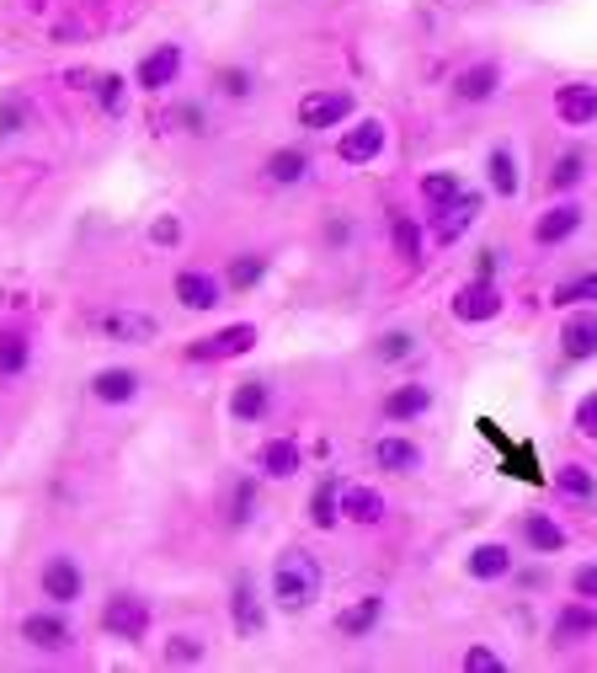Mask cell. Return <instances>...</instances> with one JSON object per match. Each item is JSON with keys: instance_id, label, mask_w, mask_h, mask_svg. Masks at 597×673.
<instances>
[{"instance_id": "ee69618b", "label": "cell", "mask_w": 597, "mask_h": 673, "mask_svg": "<svg viewBox=\"0 0 597 673\" xmlns=\"http://www.w3.org/2000/svg\"><path fill=\"white\" fill-rule=\"evenodd\" d=\"M464 669H480V673H502V669H507V663H502V658H496L491 647H470V652H464Z\"/></svg>"}, {"instance_id": "484cf974", "label": "cell", "mask_w": 597, "mask_h": 673, "mask_svg": "<svg viewBox=\"0 0 597 673\" xmlns=\"http://www.w3.org/2000/svg\"><path fill=\"white\" fill-rule=\"evenodd\" d=\"M305 176H310V156H305V150L288 145V150H273V156H267V182H273V187H294V182H305Z\"/></svg>"}, {"instance_id": "f1b7e54d", "label": "cell", "mask_w": 597, "mask_h": 673, "mask_svg": "<svg viewBox=\"0 0 597 673\" xmlns=\"http://www.w3.org/2000/svg\"><path fill=\"white\" fill-rule=\"evenodd\" d=\"M459 193H464V182H459L454 171H427V176H422V204H427V214L448 209Z\"/></svg>"}, {"instance_id": "ac0fdd59", "label": "cell", "mask_w": 597, "mask_h": 673, "mask_svg": "<svg viewBox=\"0 0 597 673\" xmlns=\"http://www.w3.org/2000/svg\"><path fill=\"white\" fill-rule=\"evenodd\" d=\"M485 171H491V193H496V198H518L523 167H518V156H513V145H496L491 161H485Z\"/></svg>"}, {"instance_id": "8992f818", "label": "cell", "mask_w": 597, "mask_h": 673, "mask_svg": "<svg viewBox=\"0 0 597 673\" xmlns=\"http://www.w3.org/2000/svg\"><path fill=\"white\" fill-rule=\"evenodd\" d=\"M560 353H565L571 364H587V358H597V305H587V310H571V316H565V327H560Z\"/></svg>"}, {"instance_id": "30bf717a", "label": "cell", "mask_w": 597, "mask_h": 673, "mask_svg": "<svg viewBox=\"0 0 597 673\" xmlns=\"http://www.w3.org/2000/svg\"><path fill=\"white\" fill-rule=\"evenodd\" d=\"M454 316H459V321H496V316H502V289H496L491 278L464 284V289L454 295Z\"/></svg>"}, {"instance_id": "d6986e66", "label": "cell", "mask_w": 597, "mask_h": 673, "mask_svg": "<svg viewBox=\"0 0 597 673\" xmlns=\"http://www.w3.org/2000/svg\"><path fill=\"white\" fill-rule=\"evenodd\" d=\"M91 396L102 407H123V401L139 396V375L134 369H102V375H91Z\"/></svg>"}, {"instance_id": "ba28073f", "label": "cell", "mask_w": 597, "mask_h": 673, "mask_svg": "<svg viewBox=\"0 0 597 673\" xmlns=\"http://www.w3.org/2000/svg\"><path fill=\"white\" fill-rule=\"evenodd\" d=\"M38 589H43V598H54V604H76L80 589H85V572H80L70 556H54V561H43Z\"/></svg>"}, {"instance_id": "b9f144b4", "label": "cell", "mask_w": 597, "mask_h": 673, "mask_svg": "<svg viewBox=\"0 0 597 673\" xmlns=\"http://www.w3.org/2000/svg\"><path fill=\"white\" fill-rule=\"evenodd\" d=\"M96 96H102L107 113H123V76H102V81H96Z\"/></svg>"}, {"instance_id": "f546056e", "label": "cell", "mask_w": 597, "mask_h": 673, "mask_svg": "<svg viewBox=\"0 0 597 673\" xmlns=\"http://www.w3.org/2000/svg\"><path fill=\"white\" fill-rule=\"evenodd\" d=\"M310 518H315L320 529H336V524H342V481H336V476H325V481L315 487Z\"/></svg>"}, {"instance_id": "3957f363", "label": "cell", "mask_w": 597, "mask_h": 673, "mask_svg": "<svg viewBox=\"0 0 597 673\" xmlns=\"http://www.w3.org/2000/svg\"><path fill=\"white\" fill-rule=\"evenodd\" d=\"M353 91H310L305 102H299V128H310V134H320V128H336L342 118H353Z\"/></svg>"}, {"instance_id": "8d00e7d4", "label": "cell", "mask_w": 597, "mask_h": 673, "mask_svg": "<svg viewBox=\"0 0 597 673\" xmlns=\"http://www.w3.org/2000/svg\"><path fill=\"white\" fill-rule=\"evenodd\" d=\"M395 252L405 262H422V225L411 214H395Z\"/></svg>"}, {"instance_id": "5bb4252c", "label": "cell", "mask_w": 597, "mask_h": 673, "mask_svg": "<svg viewBox=\"0 0 597 673\" xmlns=\"http://www.w3.org/2000/svg\"><path fill=\"white\" fill-rule=\"evenodd\" d=\"M390 422H416L433 412V390L427 385H400V390H390L384 396V407H379Z\"/></svg>"}, {"instance_id": "bcb514c9", "label": "cell", "mask_w": 597, "mask_h": 673, "mask_svg": "<svg viewBox=\"0 0 597 673\" xmlns=\"http://www.w3.org/2000/svg\"><path fill=\"white\" fill-rule=\"evenodd\" d=\"M22 118H27V102H22V96H11V102L0 107V134H16Z\"/></svg>"}, {"instance_id": "7bdbcfd3", "label": "cell", "mask_w": 597, "mask_h": 673, "mask_svg": "<svg viewBox=\"0 0 597 673\" xmlns=\"http://www.w3.org/2000/svg\"><path fill=\"white\" fill-rule=\"evenodd\" d=\"M571 589H576V598H593L597 604V561H587V567L571 572Z\"/></svg>"}, {"instance_id": "4dcf8cb0", "label": "cell", "mask_w": 597, "mask_h": 673, "mask_svg": "<svg viewBox=\"0 0 597 673\" xmlns=\"http://www.w3.org/2000/svg\"><path fill=\"white\" fill-rule=\"evenodd\" d=\"M555 631L560 636H593L597 631V604L593 598H576V604H565L555 615Z\"/></svg>"}, {"instance_id": "83f0119b", "label": "cell", "mask_w": 597, "mask_h": 673, "mask_svg": "<svg viewBox=\"0 0 597 673\" xmlns=\"http://www.w3.org/2000/svg\"><path fill=\"white\" fill-rule=\"evenodd\" d=\"M379 620H384V598L374 593V598H363V604H353V609H342V615H336V631L342 636H368Z\"/></svg>"}, {"instance_id": "44dd1931", "label": "cell", "mask_w": 597, "mask_h": 673, "mask_svg": "<svg viewBox=\"0 0 597 673\" xmlns=\"http://www.w3.org/2000/svg\"><path fill=\"white\" fill-rule=\"evenodd\" d=\"M507 572H513V546H496V540H491V546L470 550V578H475V583H502Z\"/></svg>"}, {"instance_id": "e575fe53", "label": "cell", "mask_w": 597, "mask_h": 673, "mask_svg": "<svg viewBox=\"0 0 597 673\" xmlns=\"http://www.w3.org/2000/svg\"><path fill=\"white\" fill-rule=\"evenodd\" d=\"M262 278H267V256H236V262H230V289H236V295H245V289H256V284H262Z\"/></svg>"}, {"instance_id": "1f68e13d", "label": "cell", "mask_w": 597, "mask_h": 673, "mask_svg": "<svg viewBox=\"0 0 597 673\" xmlns=\"http://www.w3.org/2000/svg\"><path fill=\"white\" fill-rule=\"evenodd\" d=\"M374 460L384 465V470H411V465L422 460V449H416L411 438H379V444H374Z\"/></svg>"}, {"instance_id": "2e32d148", "label": "cell", "mask_w": 597, "mask_h": 673, "mask_svg": "<svg viewBox=\"0 0 597 673\" xmlns=\"http://www.w3.org/2000/svg\"><path fill=\"white\" fill-rule=\"evenodd\" d=\"M22 641H27V647H43V652H65L76 636H70V626H65L59 615H27V620H22Z\"/></svg>"}, {"instance_id": "4316f807", "label": "cell", "mask_w": 597, "mask_h": 673, "mask_svg": "<svg viewBox=\"0 0 597 673\" xmlns=\"http://www.w3.org/2000/svg\"><path fill=\"white\" fill-rule=\"evenodd\" d=\"M96 327H102L107 336H118V342H150V336H156V321H150V316H139V310H128V316L113 310V316H102Z\"/></svg>"}, {"instance_id": "d590c367", "label": "cell", "mask_w": 597, "mask_h": 673, "mask_svg": "<svg viewBox=\"0 0 597 673\" xmlns=\"http://www.w3.org/2000/svg\"><path fill=\"white\" fill-rule=\"evenodd\" d=\"M27 369V336L22 332H0V379L22 375Z\"/></svg>"}, {"instance_id": "8fae6325", "label": "cell", "mask_w": 597, "mask_h": 673, "mask_svg": "<svg viewBox=\"0 0 597 673\" xmlns=\"http://www.w3.org/2000/svg\"><path fill=\"white\" fill-rule=\"evenodd\" d=\"M176 76H182V48H176V43H160V48H150V54L139 59V70H134V81L145 85V91H165Z\"/></svg>"}, {"instance_id": "7c38bea8", "label": "cell", "mask_w": 597, "mask_h": 673, "mask_svg": "<svg viewBox=\"0 0 597 673\" xmlns=\"http://www.w3.org/2000/svg\"><path fill=\"white\" fill-rule=\"evenodd\" d=\"M225 295V284L214 278V273H203V267H182L176 273V299L187 305V310H214Z\"/></svg>"}, {"instance_id": "f35d334b", "label": "cell", "mask_w": 597, "mask_h": 673, "mask_svg": "<svg viewBox=\"0 0 597 673\" xmlns=\"http://www.w3.org/2000/svg\"><path fill=\"white\" fill-rule=\"evenodd\" d=\"M203 658V641H193V636H171L165 641V663H198Z\"/></svg>"}, {"instance_id": "7dc6e473", "label": "cell", "mask_w": 597, "mask_h": 673, "mask_svg": "<svg viewBox=\"0 0 597 673\" xmlns=\"http://www.w3.org/2000/svg\"><path fill=\"white\" fill-rule=\"evenodd\" d=\"M150 241H156V247H176V241H182V219H156Z\"/></svg>"}, {"instance_id": "d6a6232c", "label": "cell", "mask_w": 597, "mask_h": 673, "mask_svg": "<svg viewBox=\"0 0 597 673\" xmlns=\"http://www.w3.org/2000/svg\"><path fill=\"white\" fill-rule=\"evenodd\" d=\"M582 176H587V156L582 150H565L555 167H550V193H571Z\"/></svg>"}, {"instance_id": "6da1fadb", "label": "cell", "mask_w": 597, "mask_h": 673, "mask_svg": "<svg viewBox=\"0 0 597 673\" xmlns=\"http://www.w3.org/2000/svg\"><path fill=\"white\" fill-rule=\"evenodd\" d=\"M273 598L283 615H305L320 598V561L310 550H283L273 567Z\"/></svg>"}, {"instance_id": "ffe728a7", "label": "cell", "mask_w": 597, "mask_h": 673, "mask_svg": "<svg viewBox=\"0 0 597 673\" xmlns=\"http://www.w3.org/2000/svg\"><path fill=\"white\" fill-rule=\"evenodd\" d=\"M273 412V390L262 385V379H245L236 385V396H230V418L236 422H262Z\"/></svg>"}, {"instance_id": "7a4b0ae2", "label": "cell", "mask_w": 597, "mask_h": 673, "mask_svg": "<svg viewBox=\"0 0 597 673\" xmlns=\"http://www.w3.org/2000/svg\"><path fill=\"white\" fill-rule=\"evenodd\" d=\"M102 631L118 636V641H139L150 631V604L139 593H113L107 609H102Z\"/></svg>"}, {"instance_id": "7402d4cb", "label": "cell", "mask_w": 597, "mask_h": 673, "mask_svg": "<svg viewBox=\"0 0 597 673\" xmlns=\"http://www.w3.org/2000/svg\"><path fill=\"white\" fill-rule=\"evenodd\" d=\"M299 465H305L299 438H273V444L262 449V476H267V481H288V476H299Z\"/></svg>"}, {"instance_id": "603a6c76", "label": "cell", "mask_w": 597, "mask_h": 673, "mask_svg": "<svg viewBox=\"0 0 597 673\" xmlns=\"http://www.w3.org/2000/svg\"><path fill=\"white\" fill-rule=\"evenodd\" d=\"M342 518H353V524H384V498L374 487H342Z\"/></svg>"}, {"instance_id": "5b68a950", "label": "cell", "mask_w": 597, "mask_h": 673, "mask_svg": "<svg viewBox=\"0 0 597 673\" xmlns=\"http://www.w3.org/2000/svg\"><path fill=\"white\" fill-rule=\"evenodd\" d=\"M384 118H363L353 124L342 139H336V161H347V167H368V161H379V150H384Z\"/></svg>"}, {"instance_id": "52a82bcc", "label": "cell", "mask_w": 597, "mask_h": 673, "mask_svg": "<svg viewBox=\"0 0 597 673\" xmlns=\"http://www.w3.org/2000/svg\"><path fill=\"white\" fill-rule=\"evenodd\" d=\"M555 118L565 128H593L597 124V85L571 81L555 91Z\"/></svg>"}, {"instance_id": "e0dca14e", "label": "cell", "mask_w": 597, "mask_h": 673, "mask_svg": "<svg viewBox=\"0 0 597 673\" xmlns=\"http://www.w3.org/2000/svg\"><path fill=\"white\" fill-rule=\"evenodd\" d=\"M230 615H236V631L240 636H262L267 615H262V604H256V589H251V578H236V589H230Z\"/></svg>"}, {"instance_id": "9c48e42d", "label": "cell", "mask_w": 597, "mask_h": 673, "mask_svg": "<svg viewBox=\"0 0 597 673\" xmlns=\"http://www.w3.org/2000/svg\"><path fill=\"white\" fill-rule=\"evenodd\" d=\"M475 219H480V193H470V187H464V193H459V198H454L448 209L433 214V241H438V247L459 241V236H464V230H470Z\"/></svg>"}, {"instance_id": "f6af8a7d", "label": "cell", "mask_w": 597, "mask_h": 673, "mask_svg": "<svg viewBox=\"0 0 597 673\" xmlns=\"http://www.w3.org/2000/svg\"><path fill=\"white\" fill-rule=\"evenodd\" d=\"M219 91H225V96H251V76H245V70H219Z\"/></svg>"}, {"instance_id": "4fadbf2b", "label": "cell", "mask_w": 597, "mask_h": 673, "mask_svg": "<svg viewBox=\"0 0 597 673\" xmlns=\"http://www.w3.org/2000/svg\"><path fill=\"white\" fill-rule=\"evenodd\" d=\"M576 230H582V209H576V204H555V209L539 214L533 241H539V247H560V241H571Z\"/></svg>"}, {"instance_id": "9a60e30c", "label": "cell", "mask_w": 597, "mask_h": 673, "mask_svg": "<svg viewBox=\"0 0 597 673\" xmlns=\"http://www.w3.org/2000/svg\"><path fill=\"white\" fill-rule=\"evenodd\" d=\"M518 535H523V546L539 550V556H555V550H565V529H560L550 513H523Z\"/></svg>"}, {"instance_id": "60d3db41", "label": "cell", "mask_w": 597, "mask_h": 673, "mask_svg": "<svg viewBox=\"0 0 597 673\" xmlns=\"http://www.w3.org/2000/svg\"><path fill=\"white\" fill-rule=\"evenodd\" d=\"M251 503H256V481H240L236 487V507H230V524H245V518H251Z\"/></svg>"}, {"instance_id": "277c9868", "label": "cell", "mask_w": 597, "mask_h": 673, "mask_svg": "<svg viewBox=\"0 0 597 673\" xmlns=\"http://www.w3.org/2000/svg\"><path fill=\"white\" fill-rule=\"evenodd\" d=\"M251 347H256V327H251V321H236V327H225V332L198 336V342L187 347V358L219 364V358H240V353H251Z\"/></svg>"}, {"instance_id": "836d02e7", "label": "cell", "mask_w": 597, "mask_h": 673, "mask_svg": "<svg viewBox=\"0 0 597 673\" xmlns=\"http://www.w3.org/2000/svg\"><path fill=\"white\" fill-rule=\"evenodd\" d=\"M555 310H571V305H597V273H582V278H571V284H560L555 295H550Z\"/></svg>"}, {"instance_id": "cb8c5ba5", "label": "cell", "mask_w": 597, "mask_h": 673, "mask_svg": "<svg viewBox=\"0 0 597 673\" xmlns=\"http://www.w3.org/2000/svg\"><path fill=\"white\" fill-rule=\"evenodd\" d=\"M496 85H502V70H496V65H470V70L454 81V96H459V102H491Z\"/></svg>"}, {"instance_id": "d4e9b609", "label": "cell", "mask_w": 597, "mask_h": 673, "mask_svg": "<svg viewBox=\"0 0 597 673\" xmlns=\"http://www.w3.org/2000/svg\"><path fill=\"white\" fill-rule=\"evenodd\" d=\"M555 492L560 498H571V503L593 507L597 503V476L587 470V465H560L555 470Z\"/></svg>"}, {"instance_id": "ab89813d", "label": "cell", "mask_w": 597, "mask_h": 673, "mask_svg": "<svg viewBox=\"0 0 597 673\" xmlns=\"http://www.w3.org/2000/svg\"><path fill=\"white\" fill-rule=\"evenodd\" d=\"M576 433H582V438H597V390H587L582 407H576Z\"/></svg>"}, {"instance_id": "74e56055", "label": "cell", "mask_w": 597, "mask_h": 673, "mask_svg": "<svg viewBox=\"0 0 597 673\" xmlns=\"http://www.w3.org/2000/svg\"><path fill=\"white\" fill-rule=\"evenodd\" d=\"M411 353H416V336L411 332L379 336V358H384V364H400V358H411Z\"/></svg>"}]
</instances>
